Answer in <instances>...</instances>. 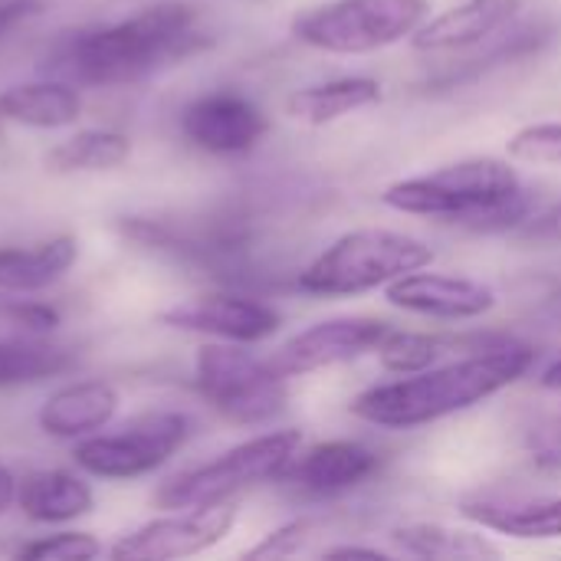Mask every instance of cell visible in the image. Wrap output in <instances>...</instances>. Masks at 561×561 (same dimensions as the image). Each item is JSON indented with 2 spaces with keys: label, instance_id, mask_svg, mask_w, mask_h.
<instances>
[{
  "label": "cell",
  "instance_id": "e0dca14e",
  "mask_svg": "<svg viewBox=\"0 0 561 561\" xmlns=\"http://www.w3.org/2000/svg\"><path fill=\"white\" fill-rule=\"evenodd\" d=\"M82 112V99L66 79L10 85L0 92V118L30 128H62Z\"/></svg>",
  "mask_w": 561,
  "mask_h": 561
},
{
  "label": "cell",
  "instance_id": "ba28073f",
  "mask_svg": "<svg viewBox=\"0 0 561 561\" xmlns=\"http://www.w3.org/2000/svg\"><path fill=\"white\" fill-rule=\"evenodd\" d=\"M194 424L187 414L178 411H154L141 414L125 424L118 434H102L76 444L72 460L102 480H131L164 467L191 437Z\"/></svg>",
  "mask_w": 561,
  "mask_h": 561
},
{
  "label": "cell",
  "instance_id": "6da1fadb",
  "mask_svg": "<svg viewBox=\"0 0 561 561\" xmlns=\"http://www.w3.org/2000/svg\"><path fill=\"white\" fill-rule=\"evenodd\" d=\"M210 43L197 30V10L187 3H158L115 26L62 39L43 62L46 72L82 85L138 82L161 66H174Z\"/></svg>",
  "mask_w": 561,
  "mask_h": 561
},
{
  "label": "cell",
  "instance_id": "ffe728a7",
  "mask_svg": "<svg viewBox=\"0 0 561 561\" xmlns=\"http://www.w3.org/2000/svg\"><path fill=\"white\" fill-rule=\"evenodd\" d=\"M92 503H95L92 490L62 470L30 473L16 486V506L33 523H69V519L85 516L92 510Z\"/></svg>",
  "mask_w": 561,
  "mask_h": 561
},
{
  "label": "cell",
  "instance_id": "9c48e42d",
  "mask_svg": "<svg viewBox=\"0 0 561 561\" xmlns=\"http://www.w3.org/2000/svg\"><path fill=\"white\" fill-rule=\"evenodd\" d=\"M237 523V503L220 500L207 506H194L178 516H164L145 523L141 529L122 536L108 556L115 561H168L187 559L217 546Z\"/></svg>",
  "mask_w": 561,
  "mask_h": 561
},
{
  "label": "cell",
  "instance_id": "4fadbf2b",
  "mask_svg": "<svg viewBox=\"0 0 561 561\" xmlns=\"http://www.w3.org/2000/svg\"><path fill=\"white\" fill-rule=\"evenodd\" d=\"M158 322L168 329L204 332V335H217L237 345H250V342L270 339L279 329V312L270 309L266 302L243 299V296H204V299L164 309Z\"/></svg>",
  "mask_w": 561,
  "mask_h": 561
},
{
  "label": "cell",
  "instance_id": "8fae6325",
  "mask_svg": "<svg viewBox=\"0 0 561 561\" xmlns=\"http://www.w3.org/2000/svg\"><path fill=\"white\" fill-rule=\"evenodd\" d=\"M181 128L187 141H194L197 148L210 154H243L256 148L270 122L247 95L207 92L184 108Z\"/></svg>",
  "mask_w": 561,
  "mask_h": 561
},
{
  "label": "cell",
  "instance_id": "d4e9b609",
  "mask_svg": "<svg viewBox=\"0 0 561 561\" xmlns=\"http://www.w3.org/2000/svg\"><path fill=\"white\" fill-rule=\"evenodd\" d=\"M76 355L53 342L36 339H0V388L33 385L69 371Z\"/></svg>",
  "mask_w": 561,
  "mask_h": 561
},
{
  "label": "cell",
  "instance_id": "7a4b0ae2",
  "mask_svg": "<svg viewBox=\"0 0 561 561\" xmlns=\"http://www.w3.org/2000/svg\"><path fill=\"white\" fill-rule=\"evenodd\" d=\"M536 362V352L523 342H503L486 352H470L444 368H424L401 381L375 385L352 401V414L388 431H411L440 417L460 414L496 391L519 381Z\"/></svg>",
  "mask_w": 561,
  "mask_h": 561
},
{
  "label": "cell",
  "instance_id": "1f68e13d",
  "mask_svg": "<svg viewBox=\"0 0 561 561\" xmlns=\"http://www.w3.org/2000/svg\"><path fill=\"white\" fill-rule=\"evenodd\" d=\"M325 559H385V552L362 549V546H339V549H325Z\"/></svg>",
  "mask_w": 561,
  "mask_h": 561
},
{
  "label": "cell",
  "instance_id": "2e32d148",
  "mask_svg": "<svg viewBox=\"0 0 561 561\" xmlns=\"http://www.w3.org/2000/svg\"><path fill=\"white\" fill-rule=\"evenodd\" d=\"M118 411V391L108 381H76L49 394L39 408V427L49 437L76 440L102 431Z\"/></svg>",
  "mask_w": 561,
  "mask_h": 561
},
{
  "label": "cell",
  "instance_id": "484cf974",
  "mask_svg": "<svg viewBox=\"0 0 561 561\" xmlns=\"http://www.w3.org/2000/svg\"><path fill=\"white\" fill-rule=\"evenodd\" d=\"M510 158L526 164H559L561 168V122L526 125L510 138Z\"/></svg>",
  "mask_w": 561,
  "mask_h": 561
},
{
  "label": "cell",
  "instance_id": "3957f363",
  "mask_svg": "<svg viewBox=\"0 0 561 561\" xmlns=\"http://www.w3.org/2000/svg\"><path fill=\"white\" fill-rule=\"evenodd\" d=\"M381 204L401 214L460 224L477 233L513 230L529 220L533 197L519 174L496 158H470L385 187Z\"/></svg>",
  "mask_w": 561,
  "mask_h": 561
},
{
  "label": "cell",
  "instance_id": "5bb4252c",
  "mask_svg": "<svg viewBox=\"0 0 561 561\" xmlns=\"http://www.w3.org/2000/svg\"><path fill=\"white\" fill-rule=\"evenodd\" d=\"M378 473V457L352 440H329L309 447L302 457L296 454L279 480H289L296 490L309 496H339Z\"/></svg>",
  "mask_w": 561,
  "mask_h": 561
},
{
  "label": "cell",
  "instance_id": "9a60e30c",
  "mask_svg": "<svg viewBox=\"0 0 561 561\" xmlns=\"http://www.w3.org/2000/svg\"><path fill=\"white\" fill-rule=\"evenodd\" d=\"M523 0H463L431 23L417 26L411 33L414 49L421 53H447V49H470L483 39H490L496 30H503Z\"/></svg>",
  "mask_w": 561,
  "mask_h": 561
},
{
  "label": "cell",
  "instance_id": "cb8c5ba5",
  "mask_svg": "<svg viewBox=\"0 0 561 561\" xmlns=\"http://www.w3.org/2000/svg\"><path fill=\"white\" fill-rule=\"evenodd\" d=\"M128 154H131V141L122 131L85 128V131H76L72 138L59 141L56 148H49V154L43 158V164L53 174L108 171V168H118Z\"/></svg>",
  "mask_w": 561,
  "mask_h": 561
},
{
  "label": "cell",
  "instance_id": "d6986e66",
  "mask_svg": "<svg viewBox=\"0 0 561 561\" xmlns=\"http://www.w3.org/2000/svg\"><path fill=\"white\" fill-rule=\"evenodd\" d=\"M381 99V82L368 76L332 79L322 85H306L286 99V112L306 125H329L358 108H368Z\"/></svg>",
  "mask_w": 561,
  "mask_h": 561
},
{
  "label": "cell",
  "instance_id": "7402d4cb",
  "mask_svg": "<svg viewBox=\"0 0 561 561\" xmlns=\"http://www.w3.org/2000/svg\"><path fill=\"white\" fill-rule=\"evenodd\" d=\"M398 549L417 559H440V561H483L503 559V549L470 529L444 526V523H408L391 533Z\"/></svg>",
  "mask_w": 561,
  "mask_h": 561
},
{
  "label": "cell",
  "instance_id": "52a82bcc",
  "mask_svg": "<svg viewBox=\"0 0 561 561\" xmlns=\"http://www.w3.org/2000/svg\"><path fill=\"white\" fill-rule=\"evenodd\" d=\"M197 388L230 424L256 427L270 424L286 408V378L270 365L237 345H204L194 362Z\"/></svg>",
  "mask_w": 561,
  "mask_h": 561
},
{
  "label": "cell",
  "instance_id": "7c38bea8",
  "mask_svg": "<svg viewBox=\"0 0 561 561\" xmlns=\"http://www.w3.org/2000/svg\"><path fill=\"white\" fill-rule=\"evenodd\" d=\"M385 299L394 309L427 316V319H447V322H467L480 319L496 306V293L486 283L467 279V276H444V273H404L385 286Z\"/></svg>",
  "mask_w": 561,
  "mask_h": 561
},
{
  "label": "cell",
  "instance_id": "44dd1931",
  "mask_svg": "<svg viewBox=\"0 0 561 561\" xmlns=\"http://www.w3.org/2000/svg\"><path fill=\"white\" fill-rule=\"evenodd\" d=\"M79 256L72 237H53L33 250H0V289L3 293H36L53 286Z\"/></svg>",
  "mask_w": 561,
  "mask_h": 561
},
{
  "label": "cell",
  "instance_id": "277c9868",
  "mask_svg": "<svg viewBox=\"0 0 561 561\" xmlns=\"http://www.w3.org/2000/svg\"><path fill=\"white\" fill-rule=\"evenodd\" d=\"M434 253L424 240L398 230H352L325 247L302 273L299 289L312 296H358L391 279L431 266Z\"/></svg>",
  "mask_w": 561,
  "mask_h": 561
},
{
  "label": "cell",
  "instance_id": "603a6c76",
  "mask_svg": "<svg viewBox=\"0 0 561 561\" xmlns=\"http://www.w3.org/2000/svg\"><path fill=\"white\" fill-rule=\"evenodd\" d=\"M467 519L513 539H561V496L536 503H463Z\"/></svg>",
  "mask_w": 561,
  "mask_h": 561
},
{
  "label": "cell",
  "instance_id": "83f0119b",
  "mask_svg": "<svg viewBox=\"0 0 561 561\" xmlns=\"http://www.w3.org/2000/svg\"><path fill=\"white\" fill-rule=\"evenodd\" d=\"M312 536H316V523L312 519H293V523L273 529L263 542H256L247 552V559H286V556H299Z\"/></svg>",
  "mask_w": 561,
  "mask_h": 561
},
{
  "label": "cell",
  "instance_id": "4dcf8cb0",
  "mask_svg": "<svg viewBox=\"0 0 561 561\" xmlns=\"http://www.w3.org/2000/svg\"><path fill=\"white\" fill-rule=\"evenodd\" d=\"M36 10H39L36 0H3V3H0V39H3L13 26H20L23 20H30Z\"/></svg>",
  "mask_w": 561,
  "mask_h": 561
},
{
  "label": "cell",
  "instance_id": "4316f807",
  "mask_svg": "<svg viewBox=\"0 0 561 561\" xmlns=\"http://www.w3.org/2000/svg\"><path fill=\"white\" fill-rule=\"evenodd\" d=\"M16 556L26 561H89L102 556V546L89 533H59L49 539L26 542Z\"/></svg>",
  "mask_w": 561,
  "mask_h": 561
},
{
  "label": "cell",
  "instance_id": "8992f818",
  "mask_svg": "<svg viewBox=\"0 0 561 561\" xmlns=\"http://www.w3.org/2000/svg\"><path fill=\"white\" fill-rule=\"evenodd\" d=\"M427 0H329L293 20V36L325 53H375L411 36Z\"/></svg>",
  "mask_w": 561,
  "mask_h": 561
},
{
  "label": "cell",
  "instance_id": "5b68a950",
  "mask_svg": "<svg viewBox=\"0 0 561 561\" xmlns=\"http://www.w3.org/2000/svg\"><path fill=\"white\" fill-rule=\"evenodd\" d=\"M299 447H302L299 431H273V434L253 437L220 454L217 460L161 483V490L154 493V503L161 510H194V506L233 500L247 486L279 480V473L289 467Z\"/></svg>",
  "mask_w": 561,
  "mask_h": 561
},
{
  "label": "cell",
  "instance_id": "836d02e7",
  "mask_svg": "<svg viewBox=\"0 0 561 561\" xmlns=\"http://www.w3.org/2000/svg\"><path fill=\"white\" fill-rule=\"evenodd\" d=\"M542 385H546V388H556V391H559V388H561V358L556 362V365H552V368H546V371H542Z\"/></svg>",
  "mask_w": 561,
  "mask_h": 561
},
{
  "label": "cell",
  "instance_id": "f546056e",
  "mask_svg": "<svg viewBox=\"0 0 561 561\" xmlns=\"http://www.w3.org/2000/svg\"><path fill=\"white\" fill-rule=\"evenodd\" d=\"M523 237L533 243H561V204L523 224Z\"/></svg>",
  "mask_w": 561,
  "mask_h": 561
},
{
  "label": "cell",
  "instance_id": "30bf717a",
  "mask_svg": "<svg viewBox=\"0 0 561 561\" xmlns=\"http://www.w3.org/2000/svg\"><path fill=\"white\" fill-rule=\"evenodd\" d=\"M388 332H391V325L381 319H371V316L325 319V322H316L306 332L293 335L286 345H279L276 355L270 358V365L283 378L345 365V362H355L368 352H378V345L385 342Z\"/></svg>",
  "mask_w": 561,
  "mask_h": 561
},
{
  "label": "cell",
  "instance_id": "ac0fdd59",
  "mask_svg": "<svg viewBox=\"0 0 561 561\" xmlns=\"http://www.w3.org/2000/svg\"><path fill=\"white\" fill-rule=\"evenodd\" d=\"M510 339L500 335H427V332H398L391 329L378 345V358L394 375H414L431 368L450 352H486Z\"/></svg>",
  "mask_w": 561,
  "mask_h": 561
},
{
  "label": "cell",
  "instance_id": "f1b7e54d",
  "mask_svg": "<svg viewBox=\"0 0 561 561\" xmlns=\"http://www.w3.org/2000/svg\"><path fill=\"white\" fill-rule=\"evenodd\" d=\"M0 319H7L10 325H20L26 332H49L59 325V312L43 306V302H10L0 309Z\"/></svg>",
  "mask_w": 561,
  "mask_h": 561
},
{
  "label": "cell",
  "instance_id": "d6a6232c",
  "mask_svg": "<svg viewBox=\"0 0 561 561\" xmlns=\"http://www.w3.org/2000/svg\"><path fill=\"white\" fill-rule=\"evenodd\" d=\"M16 503V480L7 467H0V516Z\"/></svg>",
  "mask_w": 561,
  "mask_h": 561
}]
</instances>
